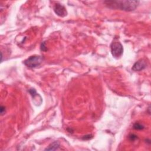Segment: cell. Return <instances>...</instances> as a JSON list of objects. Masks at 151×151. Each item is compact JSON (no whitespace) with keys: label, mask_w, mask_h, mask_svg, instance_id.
Segmentation results:
<instances>
[{"label":"cell","mask_w":151,"mask_h":151,"mask_svg":"<svg viewBox=\"0 0 151 151\" xmlns=\"http://www.w3.org/2000/svg\"><path fill=\"white\" fill-rule=\"evenodd\" d=\"M5 107L2 106L1 107V115H2L4 113H5Z\"/></svg>","instance_id":"30bf717a"},{"label":"cell","mask_w":151,"mask_h":151,"mask_svg":"<svg viewBox=\"0 0 151 151\" xmlns=\"http://www.w3.org/2000/svg\"><path fill=\"white\" fill-rule=\"evenodd\" d=\"M104 3L108 8L111 9H116L125 11H132L137 7L139 1L131 0H116L106 1Z\"/></svg>","instance_id":"6da1fadb"},{"label":"cell","mask_w":151,"mask_h":151,"mask_svg":"<svg viewBox=\"0 0 151 151\" xmlns=\"http://www.w3.org/2000/svg\"><path fill=\"white\" fill-rule=\"evenodd\" d=\"M147 67V63L146 61L143 59H140L136 61L133 65L132 70L134 71H140L145 68H146Z\"/></svg>","instance_id":"5b68a950"},{"label":"cell","mask_w":151,"mask_h":151,"mask_svg":"<svg viewBox=\"0 0 151 151\" xmlns=\"http://www.w3.org/2000/svg\"><path fill=\"white\" fill-rule=\"evenodd\" d=\"M54 11L58 16L60 17H64L67 15L66 8L63 5L57 3L54 6Z\"/></svg>","instance_id":"277c9868"},{"label":"cell","mask_w":151,"mask_h":151,"mask_svg":"<svg viewBox=\"0 0 151 151\" xmlns=\"http://www.w3.org/2000/svg\"><path fill=\"white\" fill-rule=\"evenodd\" d=\"M41 50L43 51H47V48H46L45 42H42L41 43Z\"/></svg>","instance_id":"9c48e42d"},{"label":"cell","mask_w":151,"mask_h":151,"mask_svg":"<svg viewBox=\"0 0 151 151\" xmlns=\"http://www.w3.org/2000/svg\"><path fill=\"white\" fill-rule=\"evenodd\" d=\"M43 61V58L40 55H32L24 61V64L29 68H35L40 65Z\"/></svg>","instance_id":"3957f363"},{"label":"cell","mask_w":151,"mask_h":151,"mask_svg":"<svg viewBox=\"0 0 151 151\" xmlns=\"http://www.w3.org/2000/svg\"><path fill=\"white\" fill-rule=\"evenodd\" d=\"M144 127H145V126L140 123H135L133 125V129L135 130H143L144 129Z\"/></svg>","instance_id":"52a82bcc"},{"label":"cell","mask_w":151,"mask_h":151,"mask_svg":"<svg viewBox=\"0 0 151 151\" xmlns=\"http://www.w3.org/2000/svg\"><path fill=\"white\" fill-rule=\"evenodd\" d=\"M60 147V143L57 141H55L51 143L48 147H47L45 150H57Z\"/></svg>","instance_id":"8992f818"},{"label":"cell","mask_w":151,"mask_h":151,"mask_svg":"<svg viewBox=\"0 0 151 151\" xmlns=\"http://www.w3.org/2000/svg\"><path fill=\"white\" fill-rule=\"evenodd\" d=\"M129 137L130 140H132V141L135 140L136 139H137V136L136 135L134 134H130L129 136Z\"/></svg>","instance_id":"ba28073f"},{"label":"cell","mask_w":151,"mask_h":151,"mask_svg":"<svg viewBox=\"0 0 151 151\" xmlns=\"http://www.w3.org/2000/svg\"><path fill=\"white\" fill-rule=\"evenodd\" d=\"M111 53L115 58H120L123 53V47L119 41H113L110 45Z\"/></svg>","instance_id":"7a4b0ae2"}]
</instances>
